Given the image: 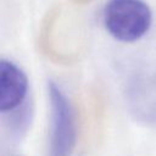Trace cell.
Listing matches in <instances>:
<instances>
[{
	"instance_id": "cell-2",
	"label": "cell",
	"mask_w": 156,
	"mask_h": 156,
	"mask_svg": "<svg viewBox=\"0 0 156 156\" xmlns=\"http://www.w3.org/2000/svg\"><path fill=\"white\" fill-rule=\"evenodd\" d=\"M51 129L49 156H71L76 145V121L69 101L54 82L48 83Z\"/></svg>"
},
{
	"instance_id": "cell-1",
	"label": "cell",
	"mask_w": 156,
	"mask_h": 156,
	"mask_svg": "<svg viewBox=\"0 0 156 156\" xmlns=\"http://www.w3.org/2000/svg\"><path fill=\"white\" fill-rule=\"evenodd\" d=\"M152 23V12L143 0H108L104 10L106 30L123 43L143 38Z\"/></svg>"
},
{
	"instance_id": "cell-3",
	"label": "cell",
	"mask_w": 156,
	"mask_h": 156,
	"mask_svg": "<svg viewBox=\"0 0 156 156\" xmlns=\"http://www.w3.org/2000/svg\"><path fill=\"white\" fill-rule=\"evenodd\" d=\"M28 93L26 73L10 60L0 61V111L11 112L20 107Z\"/></svg>"
}]
</instances>
